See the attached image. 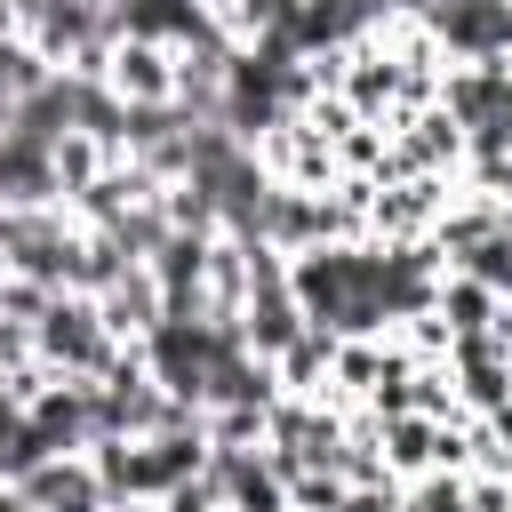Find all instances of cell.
Wrapping results in <instances>:
<instances>
[{"mask_svg":"<svg viewBox=\"0 0 512 512\" xmlns=\"http://www.w3.org/2000/svg\"><path fill=\"white\" fill-rule=\"evenodd\" d=\"M16 496H24L32 512H112L96 456H48L32 480H16Z\"/></svg>","mask_w":512,"mask_h":512,"instance_id":"obj_1","label":"cell"},{"mask_svg":"<svg viewBox=\"0 0 512 512\" xmlns=\"http://www.w3.org/2000/svg\"><path fill=\"white\" fill-rule=\"evenodd\" d=\"M400 512H472L464 472H424V480H400Z\"/></svg>","mask_w":512,"mask_h":512,"instance_id":"obj_2","label":"cell"}]
</instances>
